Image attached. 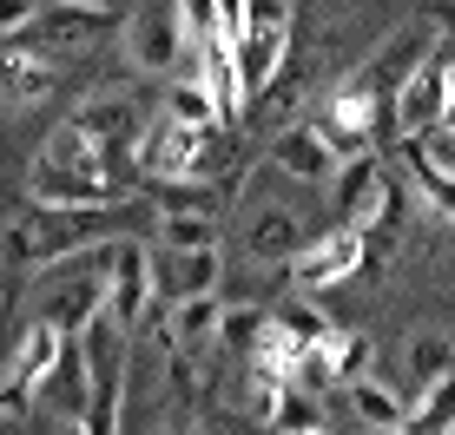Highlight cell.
Returning <instances> with one entry per match:
<instances>
[{"mask_svg": "<svg viewBox=\"0 0 455 435\" xmlns=\"http://www.w3.org/2000/svg\"><path fill=\"white\" fill-rule=\"evenodd\" d=\"M244 27H251V20H244V0H218V34L238 46V40H244Z\"/></svg>", "mask_w": 455, "mask_h": 435, "instance_id": "obj_35", "label": "cell"}, {"mask_svg": "<svg viewBox=\"0 0 455 435\" xmlns=\"http://www.w3.org/2000/svg\"><path fill=\"white\" fill-rule=\"evenodd\" d=\"M403 435H455V369H443L435 383H422L410 415H403Z\"/></svg>", "mask_w": 455, "mask_h": 435, "instance_id": "obj_22", "label": "cell"}, {"mask_svg": "<svg viewBox=\"0 0 455 435\" xmlns=\"http://www.w3.org/2000/svg\"><path fill=\"white\" fill-rule=\"evenodd\" d=\"M422 13H429V27H443V34H455V0H429Z\"/></svg>", "mask_w": 455, "mask_h": 435, "instance_id": "obj_36", "label": "cell"}, {"mask_svg": "<svg viewBox=\"0 0 455 435\" xmlns=\"http://www.w3.org/2000/svg\"><path fill=\"white\" fill-rule=\"evenodd\" d=\"M363 435H403V429H363Z\"/></svg>", "mask_w": 455, "mask_h": 435, "instance_id": "obj_37", "label": "cell"}, {"mask_svg": "<svg viewBox=\"0 0 455 435\" xmlns=\"http://www.w3.org/2000/svg\"><path fill=\"white\" fill-rule=\"evenodd\" d=\"M443 40H449V46H455V34H443Z\"/></svg>", "mask_w": 455, "mask_h": 435, "instance_id": "obj_39", "label": "cell"}, {"mask_svg": "<svg viewBox=\"0 0 455 435\" xmlns=\"http://www.w3.org/2000/svg\"><path fill=\"white\" fill-rule=\"evenodd\" d=\"M0 435H7V423H0Z\"/></svg>", "mask_w": 455, "mask_h": 435, "instance_id": "obj_40", "label": "cell"}, {"mask_svg": "<svg viewBox=\"0 0 455 435\" xmlns=\"http://www.w3.org/2000/svg\"><path fill=\"white\" fill-rule=\"evenodd\" d=\"M106 27H113L106 0H46L40 20L20 34V46H34V53H86Z\"/></svg>", "mask_w": 455, "mask_h": 435, "instance_id": "obj_6", "label": "cell"}, {"mask_svg": "<svg viewBox=\"0 0 455 435\" xmlns=\"http://www.w3.org/2000/svg\"><path fill=\"white\" fill-rule=\"evenodd\" d=\"M80 257H86V271H73V277H67V264L40 271V317H53L60 330H73V336H80L86 317L106 304V271L92 264V251H80Z\"/></svg>", "mask_w": 455, "mask_h": 435, "instance_id": "obj_8", "label": "cell"}, {"mask_svg": "<svg viewBox=\"0 0 455 435\" xmlns=\"http://www.w3.org/2000/svg\"><path fill=\"white\" fill-rule=\"evenodd\" d=\"M92 264L106 271V317L119 323V330H139L152 310V244L139 238H100L86 244Z\"/></svg>", "mask_w": 455, "mask_h": 435, "instance_id": "obj_4", "label": "cell"}, {"mask_svg": "<svg viewBox=\"0 0 455 435\" xmlns=\"http://www.w3.org/2000/svg\"><path fill=\"white\" fill-rule=\"evenodd\" d=\"M225 284V251L218 244H192V251H152V304H179L198 297V290Z\"/></svg>", "mask_w": 455, "mask_h": 435, "instance_id": "obj_12", "label": "cell"}, {"mask_svg": "<svg viewBox=\"0 0 455 435\" xmlns=\"http://www.w3.org/2000/svg\"><path fill=\"white\" fill-rule=\"evenodd\" d=\"M198 80L212 86V99H218V113H225V126H244L251 92H244V73H238V53H231V40H205V46H198Z\"/></svg>", "mask_w": 455, "mask_h": 435, "instance_id": "obj_19", "label": "cell"}, {"mask_svg": "<svg viewBox=\"0 0 455 435\" xmlns=\"http://www.w3.org/2000/svg\"><path fill=\"white\" fill-rule=\"evenodd\" d=\"M185 20H179V7H139L132 20H125V59H132V73H165L185 59Z\"/></svg>", "mask_w": 455, "mask_h": 435, "instance_id": "obj_9", "label": "cell"}, {"mask_svg": "<svg viewBox=\"0 0 455 435\" xmlns=\"http://www.w3.org/2000/svg\"><path fill=\"white\" fill-rule=\"evenodd\" d=\"M73 126H80L92 146H100L106 172H113L125 192H139V172H125V165H139V138H146V99H139L132 86L86 92L80 113H73Z\"/></svg>", "mask_w": 455, "mask_h": 435, "instance_id": "obj_3", "label": "cell"}, {"mask_svg": "<svg viewBox=\"0 0 455 435\" xmlns=\"http://www.w3.org/2000/svg\"><path fill=\"white\" fill-rule=\"evenodd\" d=\"M403 363H410V383H435L443 369H455V336L449 330H416L410 344H403Z\"/></svg>", "mask_w": 455, "mask_h": 435, "instance_id": "obj_27", "label": "cell"}, {"mask_svg": "<svg viewBox=\"0 0 455 435\" xmlns=\"http://www.w3.org/2000/svg\"><path fill=\"white\" fill-rule=\"evenodd\" d=\"M317 126L337 138V152H376L383 126H396V106H389L363 73H343V80L323 92V119Z\"/></svg>", "mask_w": 455, "mask_h": 435, "instance_id": "obj_5", "label": "cell"}, {"mask_svg": "<svg viewBox=\"0 0 455 435\" xmlns=\"http://www.w3.org/2000/svg\"><path fill=\"white\" fill-rule=\"evenodd\" d=\"M343 396H350V409H356L363 429H403V415H410V402L389 390V383H376V376H356Z\"/></svg>", "mask_w": 455, "mask_h": 435, "instance_id": "obj_25", "label": "cell"}, {"mask_svg": "<svg viewBox=\"0 0 455 435\" xmlns=\"http://www.w3.org/2000/svg\"><path fill=\"white\" fill-rule=\"evenodd\" d=\"M231 53H238L244 92L258 99V92H271L277 80H284V67H291V27H251V34L231 46Z\"/></svg>", "mask_w": 455, "mask_h": 435, "instance_id": "obj_16", "label": "cell"}, {"mask_svg": "<svg viewBox=\"0 0 455 435\" xmlns=\"http://www.w3.org/2000/svg\"><path fill=\"white\" fill-rule=\"evenodd\" d=\"M389 165L376 159V152H343V165L331 172V185H337V211H343V225H350L356 211H363V198L376 192V178H383Z\"/></svg>", "mask_w": 455, "mask_h": 435, "instance_id": "obj_24", "label": "cell"}, {"mask_svg": "<svg viewBox=\"0 0 455 435\" xmlns=\"http://www.w3.org/2000/svg\"><path fill=\"white\" fill-rule=\"evenodd\" d=\"M297 363H304V344L284 330L277 317H264V330H258V350H251V376H271V383H297Z\"/></svg>", "mask_w": 455, "mask_h": 435, "instance_id": "obj_23", "label": "cell"}, {"mask_svg": "<svg viewBox=\"0 0 455 435\" xmlns=\"http://www.w3.org/2000/svg\"><path fill=\"white\" fill-rule=\"evenodd\" d=\"M271 317L284 323V330H291V336H297L304 350H310V344H331V336H337V317H331V310H323L317 297H304V290H297L291 304H277Z\"/></svg>", "mask_w": 455, "mask_h": 435, "instance_id": "obj_28", "label": "cell"}, {"mask_svg": "<svg viewBox=\"0 0 455 435\" xmlns=\"http://www.w3.org/2000/svg\"><path fill=\"white\" fill-rule=\"evenodd\" d=\"M159 244H165V251L218 244V218H212V211H159Z\"/></svg>", "mask_w": 455, "mask_h": 435, "instance_id": "obj_31", "label": "cell"}, {"mask_svg": "<svg viewBox=\"0 0 455 435\" xmlns=\"http://www.w3.org/2000/svg\"><path fill=\"white\" fill-rule=\"evenodd\" d=\"M139 178H238V126L159 119L139 138Z\"/></svg>", "mask_w": 455, "mask_h": 435, "instance_id": "obj_1", "label": "cell"}, {"mask_svg": "<svg viewBox=\"0 0 455 435\" xmlns=\"http://www.w3.org/2000/svg\"><path fill=\"white\" fill-rule=\"evenodd\" d=\"M304 435H331V429H304Z\"/></svg>", "mask_w": 455, "mask_h": 435, "instance_id": "obj_38", "label": "cell"}, {"mask_svg": "<svg viewBox=\"0 0 455 435\" xmlns=\"http://www.w3.org/2000/svg\"><path fill=\"white\" fill-rule=\"evenodd\" d=\"M271 165L291 185H331V172L343 165V152H337V138L323 132V126L291 119V126H277V138H271Z\"/></svg>", "mask_w": 455, "mask_h": 435, "instance_id": "obj_11", "label": "cell"}, {"mask_svg": "<svg viewBox=\"0 0 455 435\" xmlns=\"http://www.w3.org/2000/svg\"><path fill=\"white\" fill-rule=\"evenodd\" d=\"M443 113H449V46L435 40L429 53H422V67L403 80L396 92V132H435L443 126Z\"/></svg>", "mask_w": 455, "mask_h": 435, "instance_id": "obj_10", "label": "cell"}, {"mask_svg": "<svg viewBox=\"0 0 455 435\" xmlns=\"http://www.w3.org/2000/svg\"><path fill=\"white\" fill-rule=\"evenodd\" d=\"M172 323V350H218V323H225V297L218 290H198V297L165 304Z\"/></svg>", "mask_w": 455, "mask_h": 435, "instance_id": "obj_21", "label": "cell"}, {"mask_svg": "<svg viewBox=\"0 0 455 435\" xmlns=\"http://www.w3.org/2000/svg\"><path fill=\"white\" fill-rule=\"evenodd\" d=\"M284 271H291V284L304 290V297H317V290H331V284H350V277H363V231L337 225L331 238H310Z\"/></svg>", "mask_w": 455, "mask_h": 435, "instance_id": "obj_7", "label": "cell"}, {"mask_svg": "<svg viewBox=\"0 0 455 435\" xmlns=\"http://www.w3.org/2000/svg\"><path fill=\"white\" fill-rule=\"evenodd\" d=\"M106 211H73V205H27L20 218L7 225V244H0V257L27 264V271H46V264H67L80 257L86 244H100L92 231H100Z\"/></svg>", "mask_w": 455, "mask_h": 435, "instance_id": "obj_2", "label": "cell"}, {"mask_svg": "<svg viewBox=\"0 0 455 435\" xmlns=\"http://www.w3.org/2000/svg\"><path fill=\"white\" fill-rule=\"evenodd\" d=\"M53 99V67H46V53L20 40H0V106H40Z\"/></svg>", "mask_w": 455, "mask_h": 435, "instance_id": "obj_18", "label": "cell"}, {"mask_svg": "<svg viewBox=\"0 0 455 435\" xmlns=\"http://www.w3.org/2000/svg\"><path fill=\"white\" fill-rule=\"evenodd\" d=\"M67 350H73V330H60L53 317H34V323L20 330V344H13V363H7V376H20L27 390L40 396V390H46V376L60 369V356H67Z\"/></svg>", "mask_w": 455, "mask_h": 435, "instance_id": "obj_15", "label": "cell"}, {"mask_svg": "<svg viewBox=\"0 0 455 435\" xmlns=\"http://www.w3.org/2000/svg\"><path fill=\"white\" fill-rule=\"evenodd\" d=\"M422 53H429V34H416V27H396V34L376 46V53H370L356 73H363V80L383 92L389 106H396V92H403V80H410V73L422 67Z\"/></svg>", "mask_w": 455, "mask_h": 435, "instance_id": "obj_17", "label": "cell"}, {"mask_svg": "<svg viewBox=\"0 0 455 435\" xmlns=\"http://www.w3.org/2000/svg\"><path fill=\"white\" fill-rule=\"evenodd\" d=\"M179 7V20H185V40L192 46H205V40H225L218 34V0H172Z\"/></svg>", "mask_w": 455, "mask_h": 435, "instance_id": "obj_33", "label": "cell"}, {"mask_svg": "<svg viewBox=\"0 0 455 435\" xmlns=\"http://www.w3.org/2000/svg\"><path fill=\"white\" fill-rule=\"evenodd\" d=\"M271 435H304V429H323V396L317 390H304V383H284L277 390V409H271V423H264Z\"/></svg>", "mask_w": 455, "mask_h": 435, "instance_id": "obj_26", "label": "cell"}, {"mask_svg": "<svg viewBox=\"0 0 455 435\" xmlns=\"http://www.w3.org/2000/svg\"><path fill=\"white\" fill-rule=\"evenodd\" d=\"M165 119H185V126H218L225 113H218L212 86L192 73V80H172V86H165Z\"/></svg>", "mask_w": 455, "mask_h": 435, "instance_id": "obj_29", "label": "cell"}, {"mask_svg": "<svg viewBox=\"0 0 455 435\" xmlns=\"http://www.w3.org/2000/svg\"><path fill=\"white\" fill-rule=\"evenodd\" d=\"M323 350H331V376H337V390H350V383H356V376H370V363H376L370 330H337Z\"/></svg>", "mask_w": 455, "mask_h": 435, "instance_id": "obj_30", "label": "cell"}, {"mask_svg": "<svg viewBox=\"0 0 455 435\" xmlns=\"http://www.w3.org/2000/svg\"><path fill=\"white\" fill-rule=\"evenodd\" d=\"M244 251L258 264H291L304 251V225H297L291 205H258V218L244 225Z\"/></svg>", "mask_w": 455, "mask_h": 435, "instance_id": "obj_20", "label": "cell"}, {"mask_svg": "<svg viewBox=\"0 0 455 435\" xmlns=\"http://www.w3.org/2000/svg\"><path fill=\"white\" fill-rule=\"evenodd\" d=\"M27 192H34L40 205H73V211H119V205H132V192H119L113 178L73 172V165H53V159H34Z\"/></svg>", "mask_w": 455, "mask_h": 435, "instance_id": "obj_13", "label": "cell"}, {"mask_svg": "<svg viewBox=\"0 0 455 435\" xmlns=\"http://www.w3.org/2000/svg\"><path fill=\"white\" fill-rule=\"evenodd\" d=\"M396 172L410 178V192H416L422 211L443 218V225H455V172L429 159V146H422L416 132H396Z\"/></svg>", "mask_w": 455, "mask_h": 435, "instance_id": "obj_14", "label": "cell"}, {"mask_svg": "<svg viewBox=\"0 0 455 435\" xmlns=\"http://www.w3.org/2000/svg\"><path fill=\"white\" fill-rule=\"evenodd\" d=\"M258 330H264V310H244V304H225V323H218V350L251 363V350H258Z\"/></svg>", "mask_w": 455, "mask_h": 435, "instance_id": "obj_32", "label": "cell"}, {"mask_svg": "<svg viewBox=\"0 0 455 435\" xmlns=\"http://www.w3.org/2000/svg\"><path fill=\"white\" fill-rule=\"evenodd\" d=\"M40 7L46 0H0V40H20L27 27L40 20Z\"/></svg>", "mask_w": 455, "mask_h": 435, "instance_id": "obj_34", "label": "cell"}]
</instances>
